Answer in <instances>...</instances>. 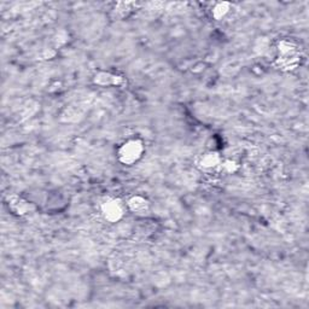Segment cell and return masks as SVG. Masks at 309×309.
I'll list each match as a JSON object with an SVG mask.
<instances>
[{
	"label": "cell",
	"mask_w": 309,
	"mask_h": 309,
	"mask_svg": "<svg viewBox=\"0 0 309 309\" xmlns=\"http://www.w3.org/2000/svg\"><path fill=\"white\" fill-rule=\"evenodd\" d=\"M143 153L142 143L138 140H129V142L123 144L120 150V158L123 163L131 164L136 162Z\"/></svg>",
	"instance_id": "6da1fadb"
},
{
	"label": "cell",
	"mask_w": 309,
	"mask_h": 309,
	"mask_svg": "<svg viewBox=\"0 0 309 309\" xmlns=\"http://www.w3.org/2000/svg\"><path fill=\"white\" fill-rule=\"evenodd\" d=\"M103 213L105 219L110 221H116L122 216V208L120 207V204L116 201H110L104 204Z\"/></svg>",
	"instance_id": "7a4b0ae2"
},
{
	"label": "cell",
	"mask_w": 309,
	"mask_h": 309,
	"mask_svg": "<svg viewBox=\"0 0 309 309\" xmlns=\"http://www.w3.org/2000/svg\"><path fill=\"white\" fill-rule=\"evenodd\" d=\"M132 202H134V203H137V206H136V204H131L132 209L136 210V212H142V210H144V209H145V207H146V201H144V199L137 197V198L132 199Z\"/></svg>",
	"instance_id": "3957f363"
}]
</instances>
